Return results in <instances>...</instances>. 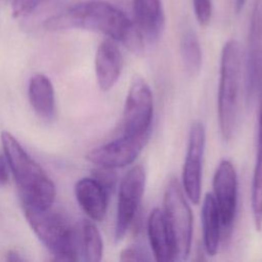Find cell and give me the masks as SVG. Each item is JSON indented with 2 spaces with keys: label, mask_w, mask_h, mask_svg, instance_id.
<instances>
[{
  "label": "cell",
  "mask_w": 262,
  "mask_h": 262,
  "mask_svg": "<svg viewBox=\"0 0 262 262\" xmlns=\"http://www.w3.org/2000/svg\"><path fill=\"white\" fill-rule=\"evenodd\" d=\"M44 27L50 31L82 29L97 32L136 55L142 54L144 49V37L135 23L119 7L103 0H87L72 5L46 19Z\"/></svg>",
  "instance_id": "1"
},
{
  "label": "cell",
  "mask_w": 262,
  "mask_h": 262,
  "mask_svg": "<svg viewBox=\"0 0 262 262\" xmlns=\"http://www.w3.org/2000/svg\"><path fill=\"white\" fill-rule=\"evenodd\" d=\"M1 142L21 203L42 209L51 208L55 199V186L45 171L8 131L1 133Z\"/></svg>",
  "instance_id": "2"
},
{
  "label": "cell",
  "mask_w": 262,
  "mask_h": 262,
  "mask_svg": "<svg viewBox=\"0 0 262 262\" xmlns=\"http://www.w3.org/2000/svg\"><path fill=\"white\" fill-rule=\"evenodd\" d=\"M241 47L236 40H227L221 50L220 77L218 87V122L220 133L225 141L235 134L241 97L242 80Z\"/></svg>",
  "instance_id": "3"
},
{
  "label": "cell",
  "mask_w": 262,
  "mask_h": 262,
  "mask_svg": "<svg viewBox=\"0 0 262 262\" xmlns=\"http://www.w3.org/2000/svg\"><path fill=\"white\" fill-rule=\"evenodd\" d=\"M21 206L31 228L54 260H78L79 246L75 232L61 216L52 212L50 208L42 209L26 203H21Z\"/></svg>",
  "instance_id": "4"
},
{
  "label": "cell",
  "mask_w": 262,
  "mask_h": 262,
  "mask_svg": "<svg viewBox=\"0 0 262 262\" xmlns=\"http://www.w3.org/2000/svg\"><path fill=\"white\" fill-rule=\"evenodd\" d=\"M163 203L174 245V261L186 260L191 247L192 214L177 178L172 177L169 180Z\"/></svg>",
  "instance_id": "5"
},
{
  "label": "cell",
  "mask_w": 262,
  "mask_h": 262,
  "mask_svg": "<svg viewBox=\"0 0 262 262\" xmlns=\"http://www.w3.org/2000/svg\"><path fill=\"white\" fill-rule=\"evenodd\" d=\"M154 113L152 93L142 78H135L126 97L122 134L128 136H149Z\"/></svg>",
  "instance_id": "6"
},
{
  "label": "cell",
  "mask_w": 262,
  "mask_h": 262,
  "mask_svg": "<svg viewBox=\"0 0 262 262\" xmlns=\"http://www.w3.org/2000/svg\"><path fill=\"white\" fill-rule=\"evenodd\" d=\"M145 187V171L141 165L132 167L122 178L119 186L115 241L120 242L128 231Z\"/></svg>",
  "instance_id": "7"
},
{
  "label": "cell",
  "mask_w": 262,
  "mask_h": 262,
  "mask_svg": "<svg viewBox=\"0 0 262 262\" xmlns=\"http://www.w3.org/2000/svg\"><path fill=\"white\" fill-rule=\"evenodd\" d=\"M206 145V130L202 122L191 124L188 144L182 170V184L186 196L192 204H199L202 191V172Z\"/></svg>",
  "instance_id": "8"
},
{
  "label": "cell",
  "mask_w": 262,
  "mask_h": 262,
  "mask_svg": "<svg viewBox=\"0 0 262 262\" xmlns=\"http://www.w3.org/2000/svg\"><path fill=\"white\" fill-rule=\"evenodd\" d=\"M149 136L123 135L100 145L86 155V159L98 167L123 168L133 163L144 148Z\"/></svg>",
  "instance_id": "9"
},
{
  "label": "cell",
  "mask_w": 262,
  "mask_h": 262,
  "mask_svg": "<svg viewBox=\"0 0 262 262\" xmlns=\"http://www.w3.org/2000/svg\"><path fill=\"white\" fill-rule=\"evenodd\" d=\"M247 99L252 102L259 92L262 78V0L252 8L247 50Z\"/></svg>",
  "instance_id": "10"
},
{
  "label": "cell",
  "mask_w": 262,
  "mask_h": 262,
  "mask_svg": "<svg viewBox=\"0 0 262 262\" xmlns=\"http://www.w3.org/2000/svg\"><path fill=\"white\" fill-rule=\"evenodd\" d=\"M213 196L216 202L221 225L228 230L234 220L237 205V175L228 160H222L213 178Z\"/></svg>",
  "instance_id": "11"
},
{
  "label": "cell",
  "mask_w": 262,
  "mask_h": 262,
  "mask_svg": "<svg viewBox=\"0 0 262 262\" xmlns=\"http://www.w3.org/2000/svg\"><path fill=\"white\" fill-rule=\"evenodd\" d=\"M124 66V57L117 42L107 38L97 47L94 59L95 76L99 88L108 91L119 80Z\"/></svg>",
  "instance_id": "12"
},
{
  "label": "cell",
  "mask_w": 262,
  "mask_h": 262,
  "mask_svg": "<svg viewBox=\"0 0 262 262\" xmlns=\"http://www.w3.org/2000/svg\"><path fill=\"white\" fill-rule=\"evenodd\" d=\"M75 195L84 213L93 221H102L107 210V191L93 178L84 177L75 184Z\"/></svg>",
  "instance_id": "13"
},
{
  "label": "cell",
  "mask_w": 262,
  "mask_h": 262,
  "mask_svg": "<svg viewBox=\"0 0 262 262\" xmlns=\"http://www.w3.org/2000/svg\"><path fill=\"white\" fill-rule=\"evenodd\" d=\"M134 23L146 39L158 40L165 29L166 16L162 0H133Z\"/></svg>",
  "instance_id": "14"
},
{
  "label": "cell",
  "mask_w": 262,
  "mask_h": 262,
  "mask_svg": "<svg viewBox=\"0 0 262 262\" xmlns=\"http://www.w3.org/2000/svg\"><path fill=\"white\" fill-rule=\"evenodd\" d=\"M147 235L156 261H174V245L164 210L155 208L147 219Z\"/></svg>",
  "instance_id": "15"
},
{
  "label": "cell",
  "mask_w": 262,
  "mask_h": 262,
  "mask_svg": "<svg viewBox=\"0 0 262 262\" xmlns=\"http://www.w3.org/2000/svg\"><path fill=\"white\" fill-rule=\"evenodd\" d=\"M257 152L252 178L251 208L256 230H262V78L259 87Z\"/></svg>",
  "instance_id": "16"
},
{
  "label": "cell",
  "mask_w": 262,
  "mask_h": 262,
  "mask_svg": "<svg viewBox=\"0 0 262 262\" xmlns=\"http://www.w3.org/2000/svg\"><path fill=\"white\" fill-rule=\"evenodd\" d=\"M28 94L33 110L40 118L50 120L54 116V89L48 77L44 74L34 75L29 82Z\"/></svg>",
  "instance_id": "17"
},
{
  "label": "cell",
  "mask_w": 262,
  "mask_h": 262,
  "mask_svg": "<svg viewBox=\"0 0 262 262\" xmlns=\"http://www.w3.org/2000/svg\"><path fill=\"white\" fill-rule=\"evenodd\" d=\"M202 224L203 241L206 253L215 256L218 252L220 243L221 219L219 211L212 193H207L202 205Z\"/></svg>",
  "instance_id": "18"
},
{
  "label": "cell",
  "mask_w": 262,
  "mask_h": 262,
  "mask_svg": "<svg viewBox=\"0 0 262 262\" xmlns=\"http://www.w3.org/2000/svg\"><path fill=\"white\" fill-rule=\"evenodd\" d=\"M179 48L186 72L190 76H196L202 69L203 54L198 35L191 27L184 26L181 29Z\"/></svg>",
  "instance_id": "19"
},
{
  "label": "cell",
  "mask_w": 262,
  "mask_h": 262,
  "mask_svg": "<svg viewBox=\"0 0 262 262\" xmlns=\"http://www.w3.org/2000/svg\"><path fill=\"white\" fill-rule=\"evenodd\" d=\"M79 247L85 261L98 262L101 260L103 243L100 232L93 222L84 220L82 223Z\"/></svg>",
  "instance_id": "20"
},
{
  "label": "cell",
  "mask_w": 262,
  "mask_h": 262,
  "mask_svg": "<svg viewBox=\"0 0 262 262\" xmlns=\"http://www.w3.org/2000/svg\"><path fill=\"white\" fill-rule=\"evenodd\" d=\"M92 177L107 191L108 194L116 185L117 177L114 169L97 166V168L93 170Z\"/></svg>",
  "instance_id": "21"
},
{
  "label": "cell",
  "mask_w": 262,
  "mask_h": 262,
  "mask_svg": "<svg viewBox=\"0 0 262 262\" xmlns=\"http://www.w3.org/2000/svg\"><path fill=\"white\" fill-rule=\"evenodd\" d=\"M194 15L198 23L201 26H207L210 24L213 13L211 0H192Z\"/></svg>",
  "instance_id": "22"
},
{
  "label": "cell",
  "mask_w": 262,
  "mask_h": 262,
  "mask_svg": "<svg viewBox=\"0 0 262 262\" xmlns=\"http://www.w3.org/2000/svg\"><path fill=\"white\" fill-rule=\"evenodd\" d=\"M41 0H12V15L20 17L31 14L40 4Z\"/></svg>",
  "instance_id": "23"
},
{
  "label": "cell",
  "mask_w": 262,
  "mask_h": 262,
  "mask_svg": "<svg viewBox=\"0 0 262 262\" xmlns=\"http://www.w3.org/2000/svg\"><path fill=\"white\" fill-rule=\"evenodd\" d=\"M149 258L137 247H128L122 250L120 261H145Z\"/></svg>",
  "instance_id": "24"
},
{
  "label": "cell",
  "mask_w": 262,
  "mask_h": 262,
  "mask_svg": "<svg viewBox=\"0 0 262 262\" xmlns=\"http://www.w3.org/2000/svg\"><path fill=\"white\" fill-rule=\"evenodd\" d=\"M8 163L5 156L0 154V186L5 185L8 182L9 172H8Z\"/></svg>",
  "instance_id": "25"
},
{
  "label": "cell",
  "mask_w": 262,
  "mask_h": 262,
  "mask_svg": "<svg viewBox=\"0 0 262 262\" xmlns=\"http://www.w3.org/2000/svg\"><path fill=\"white\" fill-rule=\"evenodd\" d=\"M5 260L10 261V262H19V261H25V257L21 256V254L16 251V250H9L5 254Z\"/></svg>",
  "instance_id": "26"
},
{
  "label": "cell",
  "mask_w": 262,
  "mask_h": 262,
  "mask_svg": "<svg viewBox=\"0 0 262 262\" xmlns=\"http://www.w3.org/2000/svg\"><path fill=\"white\" fill-rule=\"evenodd\" d=\"M246 2H247V0H234V11H235V13H239L243 10Z\"/></svg>",
  "instance_id": "27"
}]
</instances>
